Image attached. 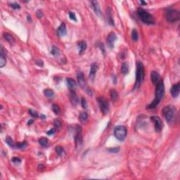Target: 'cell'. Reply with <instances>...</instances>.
I'll return each instance as SVG.
<instances>
[{
  "label": "cell",
  "instance_id": "1",
  "mask_svg": "<svg viewBox=\"0 0 180 180\" xmlns=\"http://www.w3.org/2000/svg\"><path fill=\"white\" fill-rule=\"evenodd\" d=\"M165 95V84L163 81L160 80L158 83L156 84V92H155V99L150 104H148L146 106V108L151 110L154 109L158 106V105L160 103V102L162 100Z\"/></svg>",
  "mask_w": 180,
  "mask_h": 180
},
{
  "label": "cell",
  "instance_id": "2",
  "mask_svg": "<svg viewBox=\"0 0 180 180\" xmlns=\"http://www.w3.org/2000/svg\"><path fill=\"white\" fill-rule=\"evenodd\" d=\"M177 113V109L175 107L173 106H167L162 110V116H164L167 122L169 124L174 123L176 119Z\"/></svg>",
  "mask_w": 180,
  "mask_h": 180
},
{
  "label": "cell",
  "instance_id": "3",
  "mask_svg": "<svg viewBox=\"0 0 180 180\" xmlns=\"http://www.w3.org/2000/svg\"><path fill=\"white\" fill-rule=\"evenodd\" d=\"M145 77L144 66L141 62L138 61L137 63V70H136V82L134 84V89H137L141 87L143 83Z\"/></svg>",
  "mask_w": 180,
  "mask_h": 180
},
{
  "label": "cell",
  "instance_id": "4",
  "mask_svg": "<svg viewBox=\"0 0 180 180\" xmlns=\"http://www.w3.org/2000/svg\"><path fill=\"white\" fill-rule=\"evenodd\" d=\"M137 14L139 17L140 18L143 23L148 25L155 24V19L153 18V15L148 13L146 10H144L142 8H139L137 10Z\"/></svg>",
  "mask_w": 180,
  "mask_h": 180
},
{
  "label": "cell",
  "instance_id": "5",
  "mask_svg": "<svg viewBox=\"0 0 180 180\" xmlns=\"http://www.w3.org/2000/svg\"><path fill=\"white\" fill-rule=\"evenodd\" d=\"M180 14L178 10L170 9L165 13V19L167 22L175 23L180 20Z\"/></svg>",
  "mask_w": 180,
  "mask_h": 180
},
{
  "label": "cell",
  "instance_id": "6",
  "mask_svg": "<svg viewBox=\"0 0 180 180\" xmlns=\"http://www.w3.org/2000/svg\"><path fill=\"white\" fill-rule=\"evenodd\" d=\"M127 134V129L123 125H118L115 127L114 129V135L116 138L120 141H124Z\"/></svg>",
  "mask_w": 180,
  "mask_h": 180
},
{
  "label": "cell",
  "instance_id": "7",
  "mask_svg": "<svg viewBox=\"0 0 180 180\" xmlns=\"http://www.w3.org/2000/svg\"><path fill=\"white\" fill-rule=\"evenodd\" d=\"M77 78H78V84L80 86V87L82 88L84 91H85L88 94H89V95L92 96V91L88 88L83 73H82V72H79L78 73V75H77Z\"/></svg>",
  "mask_w": 180,
  "mask_h": 180
},
{
  "label": "cell",
  "instance_id": "8",
  "mask_svg": "<svg viewBox=\"0 0 180 180\" xmlns=\"http://www.w3.org/2000/svg\"><path fill=\"white\" fill-rule=\"evenodd\" d=\"M75 129H76V135L75 136V146L77 149H78V148L80 149L83 143V139H82V127L80 125H76Z\"/></svg>",
  "mask_w": 180,
  "mask_h": 180
},
{
  "label": "cell",
  "instance_id": "9",
  "mask_svg": "<svg viewBox=\"0 0 180 180\" xmlns=\"http://www.w3.org/2000/svg\"><path fill=\"white\" fill-rule=\"evenodd\" d=\"M98 103L100 107V110L103 114H107L109 112V103L106 98L100 97L98 98Z\"/></svg>",
  "mask_w": 180,
  "mask_h": 180
},
{
  "label": "cell",
  "instance_id": "10",
  "mask_svg": "<svg viewBox=\"0 0 180 180\" xmlns=\"http://www.w3.org/2000/svg\"><path fill=\"white\" fill-rule=\"evenodd\" d=\"M151 120L154 123V127L156 131L159 132L162 129V122L161 119L158 116H152L151 117Z\"/></svg>",
  "mask_w": 180,
  "mask_h": 180
},
{
  "label": "cell",
  "instance_id": "11",
  "mask_svg": "<svg viewBox=\"0 0 180 180\" xmlns=\"http://www.w3.org/2000/svg\"><path fill=\"white\" fill-rule=\"evenodd\" d=\"M116 40H117V36H116V33L113 32H110L106 38V42H107V45L108 46V47H110L111 49L113 48Z\"/></svg>",
  "mask_w": 180,
  "mask_h": 180
},
{
  "label": "cell",
  "instance_id": "12",
  "mask_svg": "<svg viewBox=\"0 0 180 180\" xmlns=\"http://www.w3.org/2000/svg\"><path fill=\"white\" fill-rule=\"evenodd\" d=\"M6 63V52L3 46H1V51H0V67L1 68L4 67Z\"/></svg>",
  "mask_w": 180,
  "mask_h": 180
},
{
  "label": "cell",
  "instance_id": "13",
  "mask_svg": "<svg viewBox=\"0 0 180 180\" xmlns=\"http://www.w3.org/2000/svg\"><path fill=\"white\" fill-rule=\"evenodd\" d=\"M99 69V66L98 64L96 63H93L91 65V68H90V71H89V78L91 80H94V79L96 76V73H97V70Z\"/></svg>",
  "mask_w": 180,
  "mask_h": 180
},
{
  "label": "cell",
  "instance_id": "14",
  "mask_svg": "<svg viewBox=\"0 0 180 180\" xmlns=\"http://www.w3.org/2000/svg\"><path fill=\"white\" fill-rule=\"evenodd\" d=\"M70 100L71 103L73 106H77L78 104L79 99L78 97L77 94L74 91V89H70Z\"/></svg>",
  "mask_w": 180,
  "mask_h": 180
},
{
  "label": "cell",
  "instance_id": "15",
  "mask_svg": "<svg viewBox=\"0 0 180 180\" xmlns=\"http://www.w3.org/2000/svg\"><path fill=\"white\" fill-rule=\"evenodd\" d=\"M180 83L177 82L175 84H174L170 89L171 94L172 95L173 97H177L180 94Z\"/></svg>",
  "mask_w": 180,
  "mask_h": 180
},
{
  "label": "cell",
  "instance_id": "16",
  "mask_svg": "<svg viewBox=\"0 0 180 180\" xmlns=\"http://www.w3.org/2000/svg\"><path fill=\"white\" fill-rule=\"evenodd\" d=\"M151 80L152 81L153 84L156 85L158 83V82L160 80V75L158 74L156 71H152L151 73Z\"/></svg>",
  "mask_w": 180,
  "mask_h": 180
},
{
  "label": "cell",
  "instance_id": "17",
  "mask_svg": "<svg viewBox=\"0 0 180 180\" xmlns=\"http://www.w3.org/2000/svg\"><path fill=\"white\" fill-rule=\"evenodd\" d=\"M91 4L92 5V8L94 11V12H95V14L99 16H101V11L100 9V6L99 4V2L97 1H91Z\"/></svg>",
  "mask_w": 180,
  "mask_h": 180
},
{
  "label": "cell",
  "instance_id": "18",
  "mask_svg": "<svg viewBox=\"0 0 180 180\" xmlns=\"http://www.w3.org/2000/svg\"><path fill=\"white\" fill-rule=\"evenodd\" d=\"M106 15H107V20L108 22V24L110 25H113L114 26L115 25V23H114V20L113 19V16H112V13H111V8H108L106 10Z\"/></svg>",
  "mask_w": 180,
  "mask_h": 180
},
{
  "label": "cell",
  "instance_id": "19",
  "mask_svg": "<svg viewBox=\"0 0 180 180\" xmlns=\"http://www.w3.org/2000/svg\"><path fill=\"white\" fill-rule=\"evenodd\" d=\"M58 34L60 37H63L66 35V26L64 23H62L60 25L58 28Z\"/></svg>",
  "mask_w": 180,
  "mask_h": 180
},
{
  "label": "cell",
  "instance_id": "20",
  "mask_svg": "<svg viewBox=\"0 0 180 180\" xmlns=\"http://www.w3.org/2000/svg\"><path fill=\"white\" fill-rule=\"evenodd\" d=\"M78 46L80 47V52H79V54H82L87 49V42H84V41H80L78 43Z\"/></svg>",
  "mask_w": 180,
  "mask_h": 180
},
{
  "label": "cell",
  "instance_id": "21",
  "mask_svg": "<svg viewBox=\"0 0 180 180\" xmlns=\"http://www.w3.org/2000/svg\"><path fill=\"white\" fill-rule=\"evenodd\" d=\"M3 36L4 37V39L7 41V42L10 43V44H14V42H15V39H14V37L11 35H10L9 33H4V35H3Z\"/></svg>",
  "mask_w": 180,
  "mask_h": 180
},
{
  "label": "cell",
  "instance_id": "22",
  "mask_svg": "<svg viewBox=\"0 0 180 180\" xmlns=\"http://www.w3.org/2000/svg\"><path fill=\"white\" fill-rule=\"evenodd\" d=\"M66 82H67V84H68V87H69L70 89H74V88L75 87L76 85H77L76 82L72 78H67Z\"/></svg>",
  "mask_w": 180,
  "mask_h": 180
},
{
  "label": "cell",
  "instance_id": "23",
  "mask_svg": "<svg viewBox=\"0 0 180 180\" xmlns=\"http://www.w3.org/2000/svg\"><path fill=\"white\" fill-rule=\"evenodd\" d=\"M121 72L123 75H127L129 73V66L127 63H123L121 67Z\"/></svg>",
  "mask_w": 180,
  "mask_h": 180
},
{
  "label": "cell",
  "instance_id": "24",
  "mask_svg": "<svg viewBox=\"0 0 180 180\" xmlns=\"http://www.w3.org/2000/svg\"><path fill=\"white\" fill-rule=\"evenodd\" d=\"M44 94L45 95V97H48V98H51L54 96V92L51 89H46L44 90Z\"/></svg>",
  "mask_w": 180,
  "mask_h": 180
},
{
  "label": "cell",
  "instance_id": "25",
  "mask_svg": "<svg viewBox=\"0 0 180 180\" xmlns=\"http://www.w3.org/2000/svg\"><path fill=\"white\" fill-rule=\"evenodd\" d=\"M111 99L113 101H116L118 98V94L115 89H111Z\"/></svg>",
  "mask_w": 180,
  "mask_h": 180
},
{
  "label": "cell",
  "instance_id": "26",
  "mask_svg": "<svg viewBox=\"0 0 180 180\" xmlns=\"http://www.w3.org/2000/svg\"><path fill=\"white\" fill-rule=\"evenodd\" d=\"M55 151L56 153L58 154V156H63L65 153L63 148L60 146H57L55 148Z\"/></svg>",
  "mask_w": 180,
  "mask_h": 180
},
{
  "label": "cell",
  "instance_id": "27",
  "mask_svg": "<svg viewBox=\"0 0 180 180\" xmlns=\"http://www.w3.org/2000/svg\"><path fill=\"white\" fill-rule=\"evenodd\" d=\"M39 143L42 146L45 147V146H47V145L49 143V140L46 137H42L39 139Z\"/></svg>",
  "mask_w": 180,
  "mask_h": 180
},
{
  "label": "cell",
  "instance_id": "28",
  "mask_svg": "<svg viewBox=\"0 0 180 180\" xmlns=\"http://www.w3.org/2000/svg\"><path fill=\"white\" fill-rule=\"evenodd\" d=\"M6 143L11 148H16V143H14L13 139L11 138V137H6Z\"/></svg>",
  "mask_w": 180,
  "mask_h": 180
},
{
  "label": "cell",
  "instance_id": "29",
  "mask_svg": "<svg viewBox=\"0 0 180 180\" xmlns=\"http://www.w3.org/2000/svg\"><path fill=\"white\" fill-rule=\"evenodd\" d=\"M132 39L134 42H137L139 39V35L138 32L136 29H133L132 31Z\"/></svg>",
  "mask_w": 180,
  "mask_h": 180
},
{
  "label": "cell",
  "instance_id": "30",
  "mask_svg": "<svg viewBox=\"0 0 180 180\" xmlns=\"http://www.w3.org/2000/svg\"><path fill=\"white\" fill-rule=\"evenodd\" d=\"M87 118H88V115L86 112H82V113H80V120L82 122H86L87 120Z\"/></svg>",
  "mask_w": 180,
  "mask_h": 180
},
{
  "label": "cell",
  "instance_id": "31",
  "mask_svg": "<svg viewBox=\"0 0 180 180\" xmlns=\"http://www.w3.org/2000/svg\"><path fill=\"white\" fill-rule=\"evenodd\" d=\"M52 110L54 112V113L56 115H59L60 113V108L59 106L56 104H53L52 105Z\"/></svg>",
  "mask_w": 180,
  "mask_h": 180
},
{
  "label": "cell",
  "instance_id": "32",
  "mask_svg": "<svg viewBox=\"0 0 180 180\" xmlns=\"http://www.w3.org/2000/svg\"><path fill=\"white\" fill-rule=\"evenodd\" d=\"M27 146V143L26 141H23V142H18L16 143V148H19V149H22L25 147Z\"/></svg>",
  "mask_w": 180,
  "mask_h": 180
},
{
  "label": "cell",
  "instance_id": "33",
  "mask_svg": "<svg viewBox=\"0 0 180 180\" xmlns=\"http://www.w3.org/2000/svg\"><path fill=\"white\" fill-rule=\"evenodd\" d=\"M51 53L52 55L55 56H57L59 55L60 51H59V49H58V47H56V46H52V49H51Z\"/></svg>",
  "mask_w": 180,
  "mask_h": 180
},
{
  "label": "cell",
  "instance_id": "34",
  "mask_svg": "<svg viewBox=\"0 0 180 180\" xmlns=\"http://www.w3.org/2000/svg\"><path fill=\"white\" fill-rule=\"evenodd\" d=\"M81 105H82V107L84 109H86L87 108V103L85 98H84V97L81 99Z\"/></svg>",
  "mask_w": 180,
  "mask_h": 180
},
{
  "label": "cell",
  "instance_id": "35",
  "mask_svg": "<svg viewBox=\"0 0 180 180\" xmlns=\"http://www.w3.org/2000/svg\"><path fill=\"white\" fill-rule=\"evenodd\" d=\"M54 125L55 126L56 128H57V129H59V128H60V127H61V125H62V122H61V121L59 120H54Z\"/></svg>",
  "mask_w": 180,
  "mask_h": 180
},
{
  "label": "cell",
  "instance_id": "36",
  "mask_svg": "<svg viewBox=\"0 0 180 180\" xmlns=\"http://www.w3.org/2000/svg\"><path fill=\"white\" fill-rule=\"evenodd\" d=\"M28 112H29V114L32 116V117H33V118H37L38 117V113L35 111H33V110L30 109Z\"/></svg>",
  "mask_w": 180,
  "mask_h": 180
},
{
  "label": "cell",
  "instance_id": "37",
  "mask_svg": "<svg viewBox=\"0 0 180 180\" xmlns=\"http://www.w3.org/2000/svg\"><path fill=\"white\" fill-rule=\"evenodd\" d=\"M10 6L11 7V8H13L14 9H19L20 8V5L18 4V3H11V4H10Z\"/></svg>",
  "mask_w": 180,
  "mask_h": 180
},
{
  "label": "cell",
  "instance_id": "38",
  "mask_svg": "<svg viewBox=\"0 0 180 180\" xmlns=\"http://www.w3.org/2000/svg\"><path fill=\"white\" fill-rule=\"evenodd\" d=\"M69 17L71 20H73L74 21H78L77 18H76V16H75V14L73 13V12H69Z\"/></svg>",
  "mask_w": 180,
  "mask_h": 180
},
{
  "label": "cell",
  "instance_id": "39",
  "mask_svg": "<svg viewBox=\"0 0 180 180\" xmlns=\"http://www.w3.org/2000/svg\"><path fill=\"white\" fill-rule=\"evenodd\" d=\"M108 151L110 153H118L120 151V148L119 147H115V148H108Z\"/></svg>",
  "mask_w": 180,
  "mask_h": 180
},
{
  "label": "cell",
  "instance_id": "40",
  "mask_svg": "<svg viewBox=\"0 0 180 180\" xmlns=\"http://www.w3.org/2000/svg\"><path fill=\"white\" fill-rule=\"evenodd\" d=\"M36 15H37V17L38 19H41L42 16H43V13H42V11L41 10H38L37 11Z\"/></svg>",
  "mask_w": 180,
  "mask_h": 180
},
{
  "label": "cell",
  "instance_id": "41",
  "mask_svg": "<svg viewBox=\"0 0 180 180\" xmlns=\"http://www.w3.org/2000/svg\"><path fill=\"white\" fill-rule=\"evenodd\" d=\"M35 63H36L38 66H40V67H42V66L44 65V62H43L42 60H40H40H36Z\"/></svg>",
  "mask_w": 180,
  "mask_h": 180
},
{
  "label": "cell",
  "instance_id": "42",
  "mask_svg": "<svg viewBox=\"0 0 180 180\" xmlns=\"http://www.w3.org/2000/svg\"><path fill=\"white\" fill-rule=\"evenodd\" d=\"M12 161L14 162V163H20L21 162V160L19 158L17 157H14L13 159H12Z\"/></svg>",
  "mask_w": 180,
  "mask_h": 180
},
{
  "label": "cell",
  "instance_id": "43",
  "mask_svg": "<svg viewBox=\"0 0 180 180\" xmlns=\"http://www.w3.org/2000/svg\"><path fill=\"white\" fill-rule=\"evenodd\" d=\"M55 132H56L55 129H51L49 131L47 132V134H48V135H52L53 134H54Z\"/></svg>",
  "mask_w": 180,
  "mask_h": 180
},
{
  "label": "cell",
  "instance_id": "44",
  "mask_svg": "<svg viewBox=\"0 0 180 180\" xmlns=\"http://www.w3.org/2000/svg\"><path fill=\"white\" fill-rule=\"evenodd\" d=\"M27 20H28V22H30V23H31V22H32V19H31V17H30V15H28V16H27Z\"/></svg>",
  "mask_w": 180,
  "mask_h": 180
},
{
  "label": "cell",
  "instance_id": "45",
  "mask_svg": "<svg viewBox=\"0 0 180 180\" xmlns=\"http://www.w3.org/2000/svg\"><path fill=\"white\" fill-rule=\"evenodd\" d=\"M34 122V120H30L28 122V125H30L31 124H32V122Z\"/></svg>",
  "mask_w": 180,
  "mask_h": 180
},
{
  "label": "cell",
  "instance_id": "46",
  "mask_svg": "<svg viewBox=\"0 0 180 180\" xmlns=\"http://www.w3.org/2000/svg\"><path fill=\"white\" fill-rule=\"evenodd\" d=\"M40 118H41V119L44 120V119H45V118H46V116H44V115H41V116H40Z\"/></svg>",
  "mask_w": 180,
  "mask_h": 180
}]
</instances>
